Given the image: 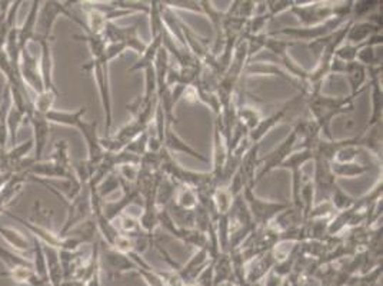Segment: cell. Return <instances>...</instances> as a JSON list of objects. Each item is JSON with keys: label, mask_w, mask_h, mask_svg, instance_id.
<instances>
[{"label": "cell", "mask_w": 383, "mask_h": 286, "mask_svg": "<svg viewBox=\"0 0 383 286\" xmlns=\"http://www.w3.org/2000/svg\"><path fill=\"white\" fill-rule=\"evenodd\" d=\"M57 94H59V92H52V90H43L42 93L35 94L33 111L43 115V116L48 115L53 109Z\"/></svg>", "instance_id": "45"}, {"label": "cell", "mask_w": 383, "mask_h": 286, "mask_svg": "<svg viewBox=\"0 0 383 286\" xmlns=\"http://www.w3.org/2000/svg\"><path fill=\"white\" fill-rule=\"evenodd\" d=\"M377 33H382L380 25L370 21H353L346 36V43L360 45Z\"/></svg>", "instance_id": "26"}, {"label": "cell", "mask_w": 383, "mask_h": 286, "mask_svg": "<svg viewBox=\"0 0 383 286\" xmlns=\"http://www.w3.org/2000/svg\"><path fill=\"white\" fill-rule=\"evenodd\" d=\"M52 216H53V211H48L42 207L40 202H35L33 212H32L29 222L39 226V228H45V229L52 231Z\"/></svg>", "instance_id": "49"}, {"label": "cell", "mask_w": 383, "mask_h": 286, "mask_svg": "<svg viewBox=\"0 0 383 286\" xmlns=\"http://www.w3.org/2000/svg\"><path fill=\"white\" fill-rule=\"evenodd\" d=\"M86 115V108H79L76 111H57L52 109L48 115H45L46 121L49 123L62 125L67 128H77L79 123L83 121V116Z\"/></svg>", "instance_id": "28"}, {"label": "cell", "mask_w": 383, "mask_h": 286, "mask_svg": "<svg viewBox=\"0 0 383 286\" xmlns=\"http://www.w3.org/2000/svg\"><path fill=\"white\" fill-rule=\"evenodd\" d=\"M346 22L349 21H343V19H338V18H332L328 22L318 25V26H311V28H283L280 31H274V32H269L270 36H287L289 40H295V42H315L318 39H322L328 35H331L332 32H335L336 29H339L340 26H343Z\"/></svg>", "instance_id": "6"}, {"label": "cell", "mask_w": 383, "mask_h": 286, "mask_svg": "<svg viewBox=\"0 0 383 286\" xmlns=\"http://www.w3.org/2000/svg\"><path fill=\"white\" fill-rule=\"evenodd\" d=\"M169 66H170V56L166 52V49L162 46L160 50H159V53H157V56H156V59H155V63H153V69H155V75H156V82H157V94L167 89L166 77H167Z\"/></svg>", "instance_id": "33"}, {"label": "cell", "mask_w": 383, "mask_h": 286, "mask_svg": "<svg viewBox=\"0 0 383 286\" xmlns=\"http://www.w3.org/2000/svg\"><path fill=\"white\" fill-rule=\"evenodd\" d=\"M148 15H149V22H150V36H152V39L162 38L165 31H166V26H165L163 19H162L160 2H157V0H153V2H150Z\"/></svg>", "instance_id": "39"}, {"label": "cell", "mask_w": 383, "mask_h": 286, "mask_svg": "<svg viewBox=\"0 0 383 286\" xmlns=\"http://www.w3.org/2000/svg\"><path fill=\"white\" fill-rule=\"evenodd\" d=\"M138 219L140 229L148 235H153L159 228V207L156 204H143V212Z\"/></svg>", "instance_id": "36"}, {"label": "cell", "mask_w": 383, "mask_h": 286, "mask_svg": "<svg viewBox=\"0 0 383 286\" xmlns=\"http://www.w3.org/2000/svg\"><path fill=\"white\" fill-rule=\"evenodd\" d=\"M370 84V105L372 112L366 129L373 128L376 125H382L383 119V90H382V76L369 79Z\"/></svg>", "instance_id": "24"}, {"label": "cell", "mask_w": 383, "mask_h": 286, "mask_svg": "<svg viewBox=\"0 0 383 286\" xmlns=\"http://www.w3.org/2000/svg\"><path fill=\"white\" fill-rule=\"evenodd\" d=\"M259 149L260 143H255L249 148V150L245 153L242 158V162L238 167L239 175L242 176L246 187H255L256 186V175H257V167L260 166V158H259Z\"/></svg>", "instance_id": "21"}, {"label": "cell", "mask_w": 383, "mask_h": 286, "mask_svg": "<svg viewBox=\"0 0 383 286\" xmlns=\"http://www.w3.org/2000/svg\"><path fill=\"white\" fill-rule=\"evenodd\" d=\"M380 6L382 2H376V0H357V2H353L352 21H366L373 13L379 12Z\"/></svg>", "instance_id": "42"}, {"label": "cell", "mask_w": 383, "mask_h": 286, "mask_svg": "<svg viewBox=\"0 0 383 286\" xmlns=\"http://www.w3.org/2000/svg\"><path fill=\"white\" fill-rule=\"evenodd\" d=\"M296 101H298V99H296ZM296 101H292V102H289V104H286L283 108H280V109H279L277 112H274L273 115H270V116H267V118H263V119L259 122V125H257L253 131L249 132L248 138H249L250 143H252V145L260 143L262 139H263L267 133H270L277 125L283 123V122L286 121L287 115H289V114L295 109L294 106H295Z\"/></svg>", "instance_id": "15"}, {"label": "cell", "mask_w": 383, "mask_h": 286, "mask_svg": "<svg viewBox=\"0 0 383 286\" xmlns=\"http://www.w3.org/2000/svg\"><path fill=\"white\" fill-rule=\"evenodd\" d=\"M336 211L329 199H325L319 204H315L311 209L306 221H331L335 216Z\"/></svg>", "instance_id": "47"}, {"label": "cell", "mask_w": 383, "mask_h": 286, "mask_svg": "<svg viewBox=\"0 0 383 286\" xmlns=\"http://www.w3.org/2000/svg\"><path fill=\"white\" fill-rule=\"evenodd\" d=\"M283 282H284V277H282V276H279L277 273H274L273 270H270V272L265 276V279L260 282V285H262V286H282Z\"/></svg>", "instance_id": "59"}, {"label": "cell", "mask_w": 383, "mask_h": 286, "mask_svg": "<svg viewBox=\"0 0 383 286\" xmlns=\"http://www.w3.org/2000/svg\"><path fill=\"white\" fill-rule=\"evenodd\" d=\"M225 286H238L235 282H228Z\"/></svg>", "instance_id": "61"}, {"label": "cell", "mask_w": 383, "mask_h": 286, "mask_svg": "<svg viewBox=\"0 0 383 286\" xmlns=\"http://www.w3.org/2000/svg\"><path fill=\"white\" fill-rule=\"evenodd\" d=\"M82 70L90 72L93 75L94 83L98 86V92L101 97V104L104 108L105 115V132L106 136L111 135L112 125H113V104H112V90H111V80H109V65L102 60H90Z\"/></svg>", "instance_id": "3"}, {"label": "cell", "mask_w": 383, "mask_h": 286, "mask_svg": "<svg viewBox=\"0 0 383 286\" xmlns=\"http://www.w3.org/2000/svg\"><path fill=\"white\" fill-rule=\"evenodd\" d=\"M126 50H128V46L125 43H121V42L108 43L106 45V49H105V53H104V56L99 60H102V62H105V63L109 65L112 60H115L119 56H122Z\"/></svg>", "instance_id": "55"}, {"label": "cell", "mask_w": 383, "mask_h": 286, "mask_svg": "<svg viewBox=\"0 0 383 286\" xmlns=\"http://www.w3.org/2000/svg\"><path fill=\"white\" fill-rule=\"evenodd\" d=\"M355 97H323L322 93L306 99V105L312 115V119L318 123L322 133L326 135L328 141H333V135L331 131L332 121L336 116L348 115L355 109Z\"/></svg>", "instance_id": "1"}, {"label": "cell", "mask_w": 383, "mask_h": 286, "mask_svg": "<svg viewBox=\"0 0 383 286\" xmlns=\"http://www.w3.org/2000/svg\"><path fill=\"white\" fill-rule=\"evenodd\" d=\"M245 75L249 76H274L286 83H291L294 87H296L301 92V97L306 99V87L302 82L294 79L289 73H287L284 69L279 67L274 63H263V62H249L245 67Z\"/></svg>", "instance_id": "12"}, {"label": "cell", "mask_w": 383, "mask_h": 286, "mask_svg": "<svg viewBox=\"0 0 383 286\" xmlns=\"http://www.w3.org/2000/svg\"><path fill=\"white\" fill-rule=\"evenodd\" d=\"M113 222H118L115 224L116 228L119 229V232L125 236H133L139 232H142L140 229V225H139V219L128 215V214H122L116 221Z\"/></svg>", "instance_id": "50"}, {"label": "cell", "mask_w": 383, "mask_h": 286, "mask_svg": "<svg viewBox=\"0 0 383 286\" xmlns=\"http://www.w3.org/2000/svg\"><path fill=\"white\" fill-rule=\"evenodd\" d=\"M156 106H157V98L148 99L143 97V94H140V97H138L133 102L126 105V109L131 112L133 121L149 128L150 123L153 122Z\"/></svg>", "instance_id": "20"}, {"label": "cell", "mask_w": 383, "mask_h": 286, "mask_svg": "<svg viewBox=\"0 0 383 286\" xmlns=\"http://www.w3.org/2000/svg\"><path fill=\"white\" fill-rule=\"evenodd\" d=\"M167 9L176 12V11H187L194 13L204 15V11L201 8L199 2H194V0H163L162 2Z\"/></svg>", "instance_id": "51"}, {"label": "cell", "mask_w": 383, "mask_h": 286, "mask_svg": "<svg viewBox=\"0 0 383 286\" xmlns=\"http://www.w3.org/2000/svg\"><path fill=\"white\" fill-rule=\"evenodd\" d=\"M49 160H52L53 163H56L65 169H73L72 162H70V155H69V145L66 141H63V139L56 141L55 152L50 155Z\"/></svg>", "instance_id": "48"}, {"label": "cell", "mask_w": 383, "mask_h": 286, "mask_svg": "<svg viewBox=\"0 0 383 286\" xmlns=\"http://www.w3.org/2000/svg\"><path fill=\"white\" fill-rule=\"evenodd\" d=\"M116 172L125 183L136 185L139 176V165H122L116 169Z\"/></svg>", "instance_id": "57"}, {"label": "cell", "mask_w": 383, "mask_h": 286, "mask_svg": "<svg viewBox=\"0 0 383 286\" xmlns=\"http://www.w3.org/2000/svg\"><path fill=\"white\" fill-rule=\"evenodd\" d=\"M163 149H166L170 155L172 153H186L189 156H192L194 159H198L201 162L208 163L209 159L205 158L201 152H198L196 149L192 148L190 145H187L173 129V126L170 123H166L165 128V135H163Z\"/></svg>", "instance_id": "18"}, {"label": "cell", "mask_w": 383, "mask_h": 286, "mask_svg": "<svg viewBox=\"0 0 383 286\" xmlns=\"http://www.w3.org/2000/svg\"><path fill=\"white\" fill-rule=\"evenodd\" d=\"M80 135L83 136L84 142H86V146H87V162L98 167L99 163L102 162V159L105 158V149L101 143V136L98 133V122L96 121H91V122H86V121H82L79 123V126L76 128Z\"/></svg>", "instance_id": "11"}, {"label": "cell", "mask_w": 383, "mask_h": 286, "mask_svg": "<svg viewBox=\"0 0 383 286\" xmlns=\"http://www.w3.org/2000/svg\"><path fill=\"white\" fill-rule=\"evenodd\" d=\"M213 262V286H219L221 283L235 282L233 266L229 253H219Z\"/></svg>", "instance_id": "29"}, {"label": "cell", "mask_w": 383, "mask_h": 286, "mask_svg": "<svg viewBox=\"0 0 383 286\" xmlns=\"http://www.w3.org/2000/svg\"><path fill=\"white\" fill-rule=\"evenodd\" d=\"M331 169L333 172V175L338 177H348V179H353V177H359L365 173L369 172V166L360 165L357 162H350V163H338V162H331Z\"/></svg>", "instance_id": "37"}, {"label": "cell", "mask_w": 383, "mask_h": 286, "mask_svg": "<svg viewBox=\"0 0 383 286\" xmlns=\"http://www.w3.org/2000/svg\"><path fill=\"white\" fill-rule=\"evenodd\" d=\"M329 201L333 205L335 211L336 212H340V211L350 209L355 205L356 198H353L349 194H346L345 190L340 189V186L336 183L335 187H333V190L331 192V195H329Z\"/></svg>", "instance_id": "46"}, {"label": "cell", "mask_w": 383, "mask_h": 286, "mask_svg": "<svg viewBox=\"0 0 383 286\" xmlns=\"http://www.w3.org/2000/svg\"><path fill=\"white\" fill-rule=\"evenodd\" d=\"M28 122L32 125L33 131V150H35V160H42V156L45 153V149L49 142L50 136V123L46 121V118L35 111L30 112L28 116Z\"/></svg>", "instance_id": "16"}, {"label": "cell", "mask_w": 383, "mask_h": 286, "mask_svg": "<svg viewBox=\"0 0 383 286\" xmlns=\"http://www.w3.org/2000/svg\"><path fill=\"white\" fill-rule=\"evenodd\" d=\"M32 43H35L39 48V67H40V76H42V80H43L45 90L59 92L56 84H55V77H53L55 63H53L52 40L33 39Z\"/></svg>", "instance_id": "13"}, {"label": "cell", "mask_w": 383, "mask_h": 286, "mask_svg": "<svg viewBox=\"0 0 383 286\" xmlns=\"http://www.w3.org/2000/svg\"><path fill=\"white\" fill-rule=\"evenodd\" d=\"M65 205L67 207V216H66L63 226L60 228V231L57 233L59 238L66 236L72 229H74L76 226H79L80 224H83L91 218L89 186L87 185L83 186L80 194L74 199L67 201Z\"/></svg>", "instance_id": "7"}, {"label": "cell", "mask_w": 383, "mask_h": 286, "mask_svg": "<svg viewBox=\"0 0 383 286\" xmlns=\"http://www.w3.org/2000/svg\"><path fill=\"white\" fill-rule=\"evenodd\" d=\"M105 262H106V270L111 277L119 276L126 272H135L138 269L136 263L125 253H121L115 251L113 248H106L105 251Z\"/></svg>", "instance_id": "23"}, {"label": "cell", "mask_w": 383, "mask_h": 286, "mask_svg": "<svg viewBox=\"0 0 383 286\" xmlns=\"http://www.w3.org/2000/svg\"><path fill=\"white\" fill-rule=\"evenodd\" d=\"M0 236H2L18 252L32 251V241L25 233L12 226H0Z\"/></svg>", "instance_id": "31"}, {"label": "cell", "mask_w": 383, "mask_h": 286, "mask_svg": "<svg viewBox=\"0 0 383 286\" xmlns=\"http://www.w3.org/2000/svg\"><path fill=\"white\" fill-rule=\"evenodd\" d=\"M233 201H235V198L232 197L228 186H225V185L216 186V189L213 190V195H212V204H213V208H215L218 216L228 215L232 209Z\"/></svg>", "instance_id": "35"}, {"label": "cell", "mask_w": 383, "mask_h": 286, "mask_svg": "<svg viewBox=\"0 0 383 286\" xmlns=\"http://www.w3.org/2000/svg\"><path fill=\"white\" fill-rule=\"evenodd\" d=\"M274 265H276V259L272 251H267L266 253L249 262L245 269V279L248 285L260 283L265 279V276L274 268Z\"/></svg>", "instance_id": "19"}, {"label": "cell", "mask_w": 383, "mask_h": 286, "mask_svg": "<svg viewBox=\"0 0 383 286\" xmlns=\"http://www.w3.org/2000/svg\"><path fill=\"white\" fill-rule=\"evenodd\" d=\"M162 39H163V36L152 39V42L148 43L145 52L139 56V59L131 67H128V72H131V73L132 72H140V70L143 72L146 67L153 66L155 59H156V56H157V53H159V50L162 48Z\"/></svg>", "instance_id": "30"}, {"label": "cell", "mask_w": 383, "mask_h": 286, "mask_svg": "<svg viewBox=\"0 0 383 286\" xmlns=\"http://www.w3.org/2000/svg\"><path fill=\"white\" fill-rule=\"evenodd\" d=\"M228 156H229V150H228L226 138L222 132L221 122L216 118L215 129H213V169L211 173L213 175V179L218 186L222 185V176H223V170L228 162Z\"/></svg>", "instance_id": "14"}, {"label": "cell", "mask_w": 383, "mask_h": 286, "mask_svg": "<svg viewBox=\"0 0 383 286\" xmlns=\"http://www.w3.org/2000/svg\"><path fill=\"white\" fill-rule=\"evenodd\" d=\"M101 269H102V266L96 269V270L90 275V277L86 280L84 286H102V285H101Z\"/></svg>", "instance_id": "60"}, {"label": "cell", "mask_w": 383, "mask_h": 286, "mask_svg": "<svg viewBox=\"0 0 383 286\" xmlns=\"http://www.w3.org/2000/svg\"><path fill=\"white\" fill-rule=\"evenodd\" d=\"M312 162L315 165V175L312 182L315 185L316 192H322L326 199H329V195L336 185V176L331 169V162L319 155H315Z\"/></svg>", "instance_id": "17"}, {"label": "cell", "mask_w": 383, "mask_h": 286, "mask_svg": "<svg viewBox=\"0 0 383 286\" xmlns=\"http://www.w3.org/2000/svg\"><path fill=\"white\" fill-rule=\"evenodd\" d=\"M256 9H257V2H253V0H239L236 16L245 21H249L256 15Z\"/></svg>", "instance_id": "56"}, {"label": "cell", "mask_w": 383, "mask_h": 286, "mask_svg": "<svg viewBox=\"0 0 383 286\" xmlns=\"http://www.w3.org/2000/svg\"><path fill=\"white\" fill-rule=\"evenodd\" d=\"M296 45H301V43L295 42V40H280V39H276V38L270 36L269 33H266V36L263 39V49L272 52L279 59L289 53V49L292 46H296Z\"/></svg>", "instance_id": "44"}, {"label": "cell", "mask_w": 383, "mask_h": 286, "mask_svg": "<svg viewBox=\"0 0 383 286\" xmlns=\"http://www.w3.org/2000/svg\"><path fill=\"white\" fill-rule=\"evenodd\" d=\"M73 39L84 42L90 50V60H99L106 49V39L104 38V35H93L89 32H84L83 35H73Z\"/></svg>", "instance_id": "32"}, {"label": "cell", "mask_w": 383, "mask_h": 286, "mask_svg": "<svg viewBox=\"0 0 383 286\" xmlns=\"http://www.w3.org/2000/svg\"><path fill=\"white\" fill-rule=\"evenodd\" d=\"M39 8H40V2H38V0L32 2L29 13L26 16V21L23 22V25L21 28H18V42H19V49L21 50L28 48L32 43L33 38H35Z\"/></svg>", "instance_id": "27"}, {"label": "cell", "mask_w": 383, "mask_h": 286, "mask_svg": "<svg viewBox=\"0 0 383 286\" xmlns=\"http://www.w3.org/2000/svg\"><path fill=\"white\" fill-rule=\"evenodd\" d=\"M242 197L249 208V212L252 215L253 224L259 228L269 226L277 215H280L283 211L291 207L287 202H274V201H265L256 197L253 192V187L248 186L243 189Z\"/></svg>", "instance_id": "4"}, {"label": "cell", "mask_w": 383, "mask_h": 286, "mask_svg": "<svg viewBox=\"0 0 383 286\" xmlns=\"http://www.w3.org/2000/svg\"><path fill=\"white\" fill-rule=\"evenodd\" d=\"M182 32H183V38H184V43H186L187 50L194 55L201 63H204L212 55L209 39L199 36L196 32L192 31L184 22L182 23Z\"/></svg>", "instance_id": "22"}, {"label": "cell", "mask_w": 383, "mask_h": 286, "mask_svg": "<svg viewBox=\"0 0 383 286\" xmlns=\"http://www.w3.org/2000/svg\"><path fill=\"white\" fill-rule=\"evenodd\" d=\"M143 280L148 286H166L163 279L160 277V275L157 273V270L153 268V269H142V268H138L135 270Z\"/></svg>", "instance_id": "58"}, {"label": "cell", "mask_w": 383, "mask_h": 286, "mask_svg": "<svg viewBox=\"0 0 383 286\" xmlns=\"http://www.w3.org/2000/svg\"><path fill=\"white\" fill-rule=\"evenodd\" d=\"M19 73L25 83V86L35 92V94H39L45 90L43 80L40 76V67H39V56L30 50V45L21 50L19 57Z\"/></svg>", "instance_id": "10"}, {"label": "cell", "mask_w": 383, "mask_h": 286, "mask_svg": "<svg viewBox=\"0 0 383 286\" xmlns=\"http://www.w3.org/2000/svg\"><path fill=\"white\" fill-rule=\"evenodd\" d=\"M313 158H315V150L312 149H295L279 166V169L289 170L292 175V207L298 209L299 212H302L299 195H301V187L305 179L302 170L306 163L313 160Z\"/></svg>", "instance_id": "5"}, {"label": "cell", "mask_w": 383, "mask_h": 286, "mask_svg": "<svg viewBox=\"0 0 383 286\" xmlns=\"http://www.w3.org/2000/svg\"><path fill=\"white\" fill-rule=\"evenodd\" d=\"M298 142H299L298 132L294 128V131L284 138V141L276 149H273L265 158H260V166H259L260 170L256 175V183L260 182L265 177V175L270 173L274 169H279V166L282 165V162L296 149Z\"/></svg>", "instance_id": "9"}, {"label": "cell", "mask_w": 383, "mask_h": 286, "mask_svg": "<svg viewBox=\"0 0 383 286\" xmlns=\"http://www.w3.org/2000/svg\"><path fill=\"white\" fill-rule=\"evenodd\" d=\"M145 73V92L143 97L148 99H156L157 98V82H156V75L153 66L146 67L143 70Z\"/></svg>", "instance_id": "52"}, {"label": "cell", "mask_w": 383, "mask_h": 286, "mask_svg": "<svg viewBox=\"0 0 383 286\" xmlns=\"http://www.w3.org/2000/svg\"><path fill=\"white\" fill-rule=\"evenodd\" d=\"M174 204L186 211H195L199 205V198L195 189L184 185H177L174 192Z\"/></svg>", "instance_id": "34"}, {"label": "cell", "mask_w": 383, "mask_h": 286, "mask_svg": "<svg viewBox=\"0 0 383 286\" xmlns=\"http://www.w3.org/2000/svg\"><path fill=\"white\" fill-rule=\"evenodd\" d=\"M121 183L122 182H121L119 173L116 170H113L99 185H96V186H89L87 185V186L91 187L96 192V195H98L104 201L106 197H109L111 194L115 192V190H118L121 187Z\"/></svg>", "instance_id": "41"}, {"label": "cell", "mask_w": 383, "mask_h": 286, "mask_svg": "<svg viewBox=\"0 0 383 286\" xmlns=\"http://www.w3.org/2000/svg\"><path fill=\"white\" fill-rule=\"evenodd\" d=\"M343 75L346 76L350 86V97L357 98L366 87L365 84L367 83V69L362 63L355 60L346 63Z\"/></svg>", "instance_id": "25"}, {"label": "cell", "mask_w": 383, "mask_h": 286, "mask_svg": "<svg viewBox=\"0 0 383 286\" xmlns=\"http://www.w3.org/2000/svg\"><path fill=\"white\" fill-rule=\"evenodd\" d=\"M291 12L298 18L302 28L318 26L335 18V4L329 2H295Z\"/></svg>", "instance_id": "8"}, {"label": "cell", "mask_w": 383, "mask_h": 286, "mask_svg": "<svg viewBox=\"0 0 383 286\" xmlns=\"http://www.w3.org/2000/svg\"><path fill=\"white\" fill-rule=\"evenodd\" d=\"M63 16L76 23L82 31H86L84 22L72 12L70 2H40L39 13H38V23H36V33L33 39H46L53 40V28L57 19ZM33 42V40H32Z\"/></svg>", "instance_id": "2"}, {"label": "cell", "mask_w": 383, "mask_h": 286, "mask_svg": "<svg viewBox=\"0 0 383 286\" xmlns=\"http://www.w3.org/2000/svg\"><path fill=\"white\" fill-rule=\"evenodd\" d=\"M266 5V12L274 18L276 15H280L283 12H287L294 8L295 2L294 0H267V2H265Z\"/></svg>", "instance_id": "53"}, {"label": "cell", "mask_w": 383, "mask_h": 286, "mask_svg": "<svg viewBox=\"0 0 383 286\" xmlns=\"http://www.w3.org/2000/svg\"><path fill=\"white\" fill-rule=\"evenodd\" d=\"M236 118L249 132L253 131L259 125V122L263 119L262 112L250 105L238 106L236 108Z\"/></svg>", "instance_id": "38"}, {"label": "cell", "mask_w": 383, "mask_h": 286, "mask_svg": "<svg viewBox=\"0 0 383 286\" xmlns=\"http://www.w3.org/2000/svg\"><path fill=\"white\" fill-rule=\"evenodd\" d=\"M26 121H28V115L23 111H21L12 105L9 115H8V132H9V143L11 145H13V146L16 145L18 132L25 125Z\"/></svg>", "instance_id": "40"}, {"label": "cell", "mask_w": 383, "mask_h": 286, "mask_svg": "<svg viewBox=\"0 0 383 286\" xmlns=\"http://www.w3.org/2000/svg\"><path fill=\"white\" fill-rule=\"evenodd\" d=\"M0 260H2L8 270H15V269H21V268H29V269H33V265H32V260L28 259V258H23L22 255H18L6 248H4L2 245H0Z\"/></svg>", "instance_id": "43"}, {"label": "cell", "mask_w": 383, "mask_h": 286, "mask_svg": "<svg viewBox=\"0 0 383 286\" xmlns=\"http://www.w3.org/2000/svg\"><path fill=\"white\" fill-rule=\"evenodd\" d=\"M148 131L143 132L142 135H139L135 141H132L123 150H128V152L136 155L138 158H142L148 152V139H149Z\"/></svg>", "instance_id": "54"}]
</instances>
